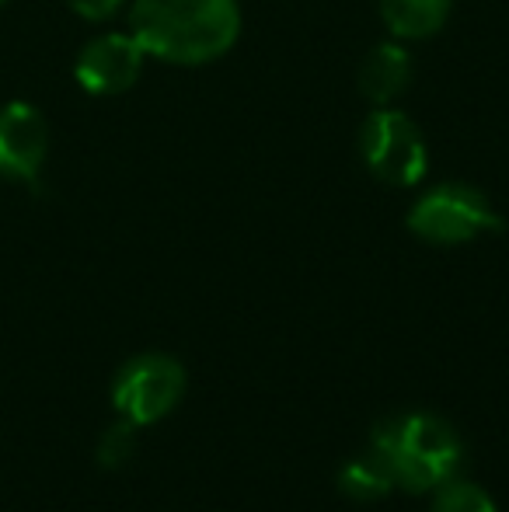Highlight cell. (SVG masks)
<instances>
[{"mask_svg": "<svg viewBox=\"0 0 509 512\" xmlns=\"http://www.w3.org/2000/svg\"><path fill=\"white\" fill-rule=\"evenodd\" d=\"M129 35L164 63H210L241 35L238 0H133Z\"/></svg>", "mask_w": 509, "mask_h": 512, "instance_id": "1", "label": "cell"}, {"mask_svg": "<svg viewBox=\"0 0 509 512\" xmlns=\"http://www.w3.org/2000/svg\"><path fill=\"white\" fill-rule=\"evenodd\" d=\"M370 446L391 467L394 485L412 495L440 488L464 460L457 429L433 411H398L381 418L370 432Z\"/></svg>", "mask_w": 509, "mask_h": 512, "instance_id": "2", "label": "cell"}, {"mask_svg": "<svg viewBox=\"0 0 509 512\" xmlns=\"http://www.w3.org/2000/svg\"><path fill=\"white\" fill-rule=\"evenodd\" d=\"M408 227L429 244H468L482 234L503 230V216L475 185L443 182L415 199V206L408 209Z\"/></svg>", "mask_w": 509, "mask_h": 512, "instance_id": "3", "label": "cell"}, {"mask_svg": "<svg viewBox=\"0 0 509 512\" xmlns=\"http://www.w3.org/2000/svg\"><path fill=\"white\" fill-rule=\"evenodd\" d=\"M360 154L363 164L374 171V178H381L387 185H408L422 182L429 171V150L422 140L419 126L408 115H401L398 108H377L367 115L360 129Z\"/></svg>", "mask_w": 509, "mask_h": 512, "instance_id": "4", "label": "cell"}, {"mask_svg": "<svg viewBox=\"0 0 509 512\" xmlns=\"http://www.w3.org/2000/svg\"><path fill=\"white\" fill-rule=\"evenodd\" d=\"M185 394V366L164 352H140L112 380V405L126 422L154 425L178 408Z\"/></svg>", "mask_w": 509, "mask_h": 512, "instance_id": "5", "label": "cell"}, {"mask_svg": "<svg viewBox=\"0 0 509 512\" xmlns=\"http://www.w3.org/2000/svg\"><path fill=\"white\" fill-rule=\"evenodd\" d=\"M143 46L133 35H98L77 56L74 77L88 95H123L143 70Z\"/></svg>", "mask_w": 509, "mask_h": 512, "instance_id": "6", "label": "cell"}, {"mask_svg": "<svg viewBox=\"0 0 509 512\" xmlns=\"http://www.w3.org/2000/svg\"><path fill=\"white\" fill-rule=\"evenodd\" d=\"M49 126L42 112L28 102L0 108V175L14 182H32L46 164Z\"/></svg>", "mask_w": 509, "mask_h": 512, "instance_id": "7", "label": "cell"}, {"mask_svg": "<svg viewBox=\"0 0 509 512\" xmlns=\"http://www.w3.org/2000/svg\"><path fill=\"white\" fill-rule=\"evenodd\" d=\"M412 84V56L398 42H381L367 53L360 67V91L367 102L374 105H391L394 98L405 95V88Z\"/></svg>", "mask_w": 509, "mask_h": 512, "instance_id": "8", "label": "cell"}, {"mask_svg": "<svg viewBox=\"0 0 509 512\" xmlns=\"http://www.w3.org/2000/svg\"><path fill=\"white\" fill-rule=\"evenodd\" d=\"M335 485H339V492L346 495L349 502H363V506L387 499V495L398 488L391 478V467L384 464V457L370 443H367V450H360L356 457H349L346 464L339 467Z\"/></svg>", "mask_w": 509, "mask_h": 512, "instance_id": "9", "label": "cell"}, {"mask_svg": "<svg viewBox=\"0 0 509 512\" xmlns=\"http://www.w3.org/2000/svg\"><path fill=\"white\" fill-rule=\"evenodd\" d=\"M454 0H381L384 25L398 39H426L436 35L450 18Z\"/></svg>", "mask_w": 509, "mask_h": 512, "instance_id": "10", "label": "cell"}, {"mask_svg": "<svg viewBox=\"0 0 509 512\" xmlns=\"http://www.w3.org/2000/svg\"><path fill=\"white\" fill-rule=\"evenodd\" d=\"M429 512H499L492 495L485 492L482 485L464 478H450L443 481L440 488H433V502H429Z\"/></svg>", "mask_w": 509, "mask_h": 512, "instance_id": "11", "label": "cell"}, {"mask_svg": "<svg viewBox=\"0 0 509 512\" xmlns=\"http://www.w3.org/2000/svg\"><path fill=\"white\" fill-rule=\"evenodd\" d=\"M136 453V425L126 422V418H119L112 429H105V436L98 439V464L105 467V471H119V467H126L129 460H133Z\"/></svg>", "mask_w": 509, "mask_h": 512, "instance_id": "12", "label": "cell"}, {"mask_svg": "<svg viewBox=\"0 0 509 512\" xmlns=\"http://www.w3.org/2000/svg\"><path fill=\"white\" fill-rule=\"evenodd\" d=\"M70 7H74L81 18H88V21H105V18H112V14L123 7V0H67Z\"/></svg>", "mask_w": 509, "mask_h": 512, "instance_id": "13", "label": "cell"}, {"mask_svg": "<svg viewBox=\"0 0 509 512\" xmlns=\"http://www.w3.org/2000/svg\"><path fill=\"white\" fill-rule=\"evenodd\" d=\"M0 7H4V0H0Z\"/></svg>", "mask_w": 509, "mask_h": 512, "instance_id": "14", "label": "cell"}]
</instances>
